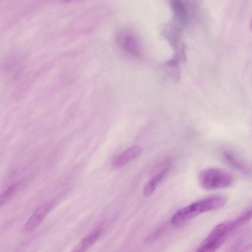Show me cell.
Instances as JSON below:
<instances>
[{"label": "cell", "instance_id": "obj_3", "mask_svg": "<svg viewBox=\"0 0 252 252\" xmlns=\"http://www.w3.org/2000/svg\"><path fill=\"white\" fill-rule=\"evenodd\" d=\"M235 220L219 224L211 231L207 237L196 250L199 252L216 251L225 242L229 232L238 228Z\"/></svg>", "mask_w": 252, "mask_h": 252}, {"label": "cell", "instance_id": "obj_6", "mask_svg": "<svg viewBox=\"0 0 252 252\" xmlns=\"http://www.w3.org/2000/svg\"><path fill=\"white\" fill-rule=\"evenodd\" d=\"M170 5L174 21L184 27L189 20L188 11L185 2L184 0H170Z\"/></svg>", "mask_w": 252, "mask_h": 252}, {"label": "cell", "instance_id": "obj_9", "mask_svg": "<svg viewBox=\"0 0 252 252\" xmlns=\"http://www.w3.org/2000/svg\"><path fill=\"white\" fill-rule=\"evenodd\" d=\"M169 170L168 167L164 168L162 170L151 178L145 185L143 189V195L148 197L152 195L158 186L164 180Z\"/></svg>", "mask_w": 252, "mask_h": 252}, {"label": "cell", "instance_id": "obj_7", "mask_svg": "<svg viewBox=\"0 0 252 252\" xmlns=\"http://www.w3.org/2000/svg\"><path fill=\"white\" fill-rule=\"evenodd\" d=\"M143 148L139 145H133L126 149L114 160L112 166L115 168H119L131 160L136 158L142 151Z\"/></svg>", "mask_w": 252, "mask_h": 252}, {"label": "cell", "instance_id": "obj_11", "mask_svg": "<svg viewBox=\"0 0 252 252\" xmlns=\"http://www.w3.org/2000/svg\"><path fill=\"white\" fill-rule=\"evenodd\" d=\"M223 157L226 162L229 165V166L244 173L249 174V169L248 167L231 153L225 152L223 153Z\"/></svg>", "mask_w": 252, "mask_h": 252}, {"label": "cell", "instance_id": "obj_14", "mask_svg": "<svg viewBox=\"0 0 252 252\" xmlns=\"http://www.w3.org/2000/svg\"><path fill=\"white\" fill-rule=\"evenodd\" d=\"M62 0L64 2H67L71 1V0Z\"/></svg>", "mask_w": 252, "mask_h": 252}, {"label": "cell", "instance_id": "obj_12", "mask_svg": "<svg viewBox=\"0 0 252 252\" xmlns=\"http://www.w3.org/2000/svg\"><path fill=\"white\" fill-rule=\"evenodd\" d=\"M21 185V182L12 184L0 194V208L15 194Z\"/></svg>", "mask_w": 252, "mask_h": 252}, {"label": "cell", "instance_id": "obj_4", "mask_svg": "<svg viewBox=\"0 0 252 252\" xmlns=\"http://www.w3.org/2000/svg\"><path fill=\"white\" fill-rule=\"evenodd\" d=\"M116 41L120 47L130 55L138 57L140 55V47L135 35L131 32L123 30L118 32Z\"/></svg>", "mask_w": 252, "mask_h": 252}, {"label": "cell", "instance_id": "obj_13", "mask_svg": "<svg viewBox=\"0 0 252 252\" xmlns=\"http://www.w3.org/2000/svg\"><path fill=\"white\" fill-rule=\"evenodd\" d=\"M163 228L158 227L152 232L145 239V244H151L156 241L162 232Z\"/></svg>", "mask_w": 252, "mask_h": 252}, {"label": "cell", "instance_id": "obj_10", "mask_svg": "<svg viewBox=\"0 0 252 252\" xmlns=\"http://www.w3.org/2000/svg\"><path fill=\"white\" fill-rule=\"evenodd\" d=\"M102 228H99L84 238L74 248L73 251L84 252L89 249L99 238Z\"/></svg>", "mask_w": 252, "mask_h": 252}, {"label": "cell", "instance_id": "obj_5", "mask_svg": "<svg viewBox=\"0 0 252 252\" xmlns=\"http://www.w3.org/2000/svg\"><path fill=\"white\" fill-rule=\"evenodd\" d=\"M56 201L53 199L38 206L25 223L23 231L30 232L37 226L53 208Z\"/></svg>", "mask_w": 252, "mask_h": 252}, {"label": "cell", "instance_id": "obj_1", "mask_svg": "<svg viewBox=\"0 0 252 252\" xmlns=\"http://www.w3.org/2000/svg\"><path fill=\"white\" fill-rule=\"evenodd\" d=\"M226 202L225 197L222 195L201 199L177 210L172 216L171 222L174 225H180L200 214L222 207Z\"/></svg>", "mask_w": 252, "mask_h": 252}, {"label": "cell", "instance_id": "obj_2", "mask_svg": "<svg viewBox=\"0 0 252 252\" xmlns=\"http://www.w3.org/2000/svg\"><path fill=\"white\" fill-rule=\"evenodd\" d=\"M233 182V177L231 174L216 168L205 169L198 175L199 185L207 190L226 188L231 186Z\"/></svg>", "mask_w": 252, "mask_h": 252}, {"label": "cell", "instance_id": "obj_8", "mask_svg": "<svg viewBox=\"0 0 252 252\" xmlns=\"http://www.w3.org/2000/svg\"><path fill=\"white\" fill-rule=\"evenodd\" d=\"M183 28V26L174 21L166 27L163 31V36L174 48L179 42Z\"/></svg>", "mask_w": 252, "mask_h": 252}]
</instances>
